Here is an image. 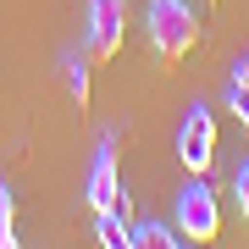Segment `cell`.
<instances>
[{"mask_svg": "<svg viewBox=\"0 0 249 249\" xmlns=\"http://www.w3.org/2000/svg\"><path fill=\"white\" fill-rule=\"evenodd\" d=\"M89 205L111 211L122 205V172H116V133H100L94 144V166H89Z\"/></svg>", "mask_w": 249, "mask_h": 249, "instance_id": "5", "label": "cell"}, {"mask_svg": "<svg viewBox=\"0 0 249 249\" xmlns=\"http://www.w3.org/2000/svg\"><path fill=\"white\" fill-rule=\"evenodd\" d=\"M94 238L106 249H133V227H127L122 205H111V211H94Z\"/></svg>", "mask_w": 249, "mask_h": 249, "instance_id": "6", "label": "cell"}, {"mask_svg": "<svg viewBox=\"0 0 249 249\" xmlns=\"http://www.w3.org/2000/svg\"><path fill=\"white\" fill-rule=\"evenodd\" d=\"M227 111L249 127V55H238V67L227 72Z\"/></svg>", "mask_w": 249, "mask_h": 249, "instance_id": "7", "label": "cell"}, {"mask_svg": "<svg viewBox=\"0 0 249 249\" xmlns=\"http://www.w3.org/2000/svg\"><path fill=\"white\" fill-rule=\"evenodd\" d=\"M222 232V199L211 183H183L178 188V238L183 244H211Z\"/></svg>", "mask_w": 249, "mask_h": 249, "instance_id": "2", "label": "cell"}, {"mask_svg": "<svg viewBox=\"0 0 249 249\" xmlns=\"http://www.w3.org/2000/svg\"><path fill=\"white\" fill-rule=\"evenodd\" d=\"M232 194H238V216L249 222V160L238 166V183H232Z\"/></svg>", "mask_w": 249, "mask_h": 249, "instance_id": "11", "label": "cell"}, {"mask_svg": "<svg viewBox=\"0 0 249 249\" xmlns=\"http://www.w3.org/2000/svg\"><path fill=\"white\" fill-rule=\"evenodd\" d=\"M67 89L78 106H89V61H67Z\"/></svg>", "mask_w": 249, "mask_h": 249, "instance_id": "10", "label": "cell"}, {"mask_svg": "<svg viewBox=\"0 0 249 249\" xmlns=\"http://www.w3.org/2000/svg\"><path fill=\"white\" fill-rule=\"evenodd\" d=\"M178 160L194 178H205L211 172V160H216V116L205 111V106H188L183 111V127H178Z\"/></svg>", "mask_w": 249, "mask_h": 249, "instance_id": "3", "label": "cell"}, {"mask_svg": "<svg viewBox=\"0 0 249 249\" xmlns=\"http://www.w3.org/2000/svg\"><path fill=\"white\" fill-rule=\"evenodd\" d=\"M133 244L139 249H172V244H183V238H178V227H166V222H139L133 227Z\"/></svg>", "mask_w": 249, "mask_h": 249, "instance_id": "8", "label": "cell"}, {"mask_svg": "<svg viewBox=\"0 0 249 249\" xmlns=\"http://www.w3.org/2000/svg\"><path fill=\"white\" fill-rule=\"evenodd\" d=\"M0 249H17V199L6 178H0Z\"/></svg>", "mask_w": 249, "mask_h": 249, "instance_id": "9", "label": "cell"}, {"mask_svg": "<svg viewBox=\"0 0 249 249\" xmlns=\"http://www.w3.org/2000/svg\"><path fill=\"white\" fill-rule=\"evenodd\" d=\"M150 45L160 61H183L199 45V17L188 0H150Z\"/></svg>", "mask_w": 249, "mask_h": 249, "instance_id": "1", "label": "cell"}, {"mask_svg": "<svg viewBox=\"0 0 249 249\" xmlns=\"http://www.w3.org/2000/svg\"><path fill=\"white\" fill-rule=\"evenodd\" d=\"M122 34H127V6L122 0H89V22H83L89 61H111L122 50Z\"/></svg>", "mask_w": 249, "mask_h": 249, "instance_id": "4", "label": "cell"}]
</instances>
